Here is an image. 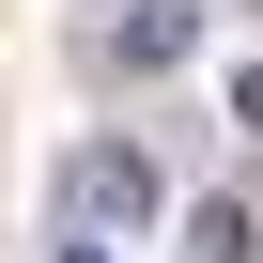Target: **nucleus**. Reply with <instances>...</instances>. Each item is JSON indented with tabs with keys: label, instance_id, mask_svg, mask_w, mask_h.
Here are the masks:
<instances>
[{
	"label": "nucleus",
	"instance_id": "nucleus-2",
	"mask_svg": "<svg viewBox=\"0 0 263 263\" xmlns=\"http://www.w3.org/2000/svg\"><path fill=\"white\" fill-rule=\"evenodd\" d=\"M186 31H201L186 0H140V16L108 31V62H140V78H171V62H186Z\"/></svg>",
	"mask_w": 263,
	"mask_h": 263
},
{
	"label": "nucleus",
	"instance_id": "nucleus-1",
	"mask_svg": "<svg viewBox=\"0 0 263 263\" xmlns=\"http://www.w3.org/2000/svg\"><path fill=\"white\" fill-rule=\"evenodd\" d=\"M155 201H171V171H155L140 140H78V155H62V232H78V248L155 232Z\"/></svg>",
	"mask_w": 263,
	"mask_h": 263
},
{
	"label": "nucleus",
	"instance_id": "nucleus-5",
	"mask_svg": "<svg viewBox=\"0 0 263 263\" xmlns=\"http://www.w3.org/2000/svg\"><path fill=\"white\" fill-rule=\"evenodd\" d=\"M248 16H263V0H248Z\"/></svg>",
	"mask_w": 263,
	"mask_h": 263
},
{
	"label": "nucleus",
	"instance_id": "nucleus-3",
	"mask_svg": "<svg viewBox=\"0 0 263 263\" xmlns=\"http://www.w3.org/2000/svg\"><path fill=\"white\" fill-rule=\"evenodd\" d=\"M186 263H263V217L217 186V201H186Z\"/></svg>",
	"mask_w": 263,
	"mask_h": 263
},
{
	"label": "nucleus",
	"instance_id": "nucleus-4",
	"mask_svg": "<svg viewBox=\"0 0 263 263\" xmlns=\"http://www.w3.org/2000/svg\"><path fill=\"white\" fill-rule=\"evenodd\" d=\"M232 124H248V140H263V62H248V78H232Z\"/></svg>",
	"mask_w": 263,
	"mask_h": 263
}]
</instances>
